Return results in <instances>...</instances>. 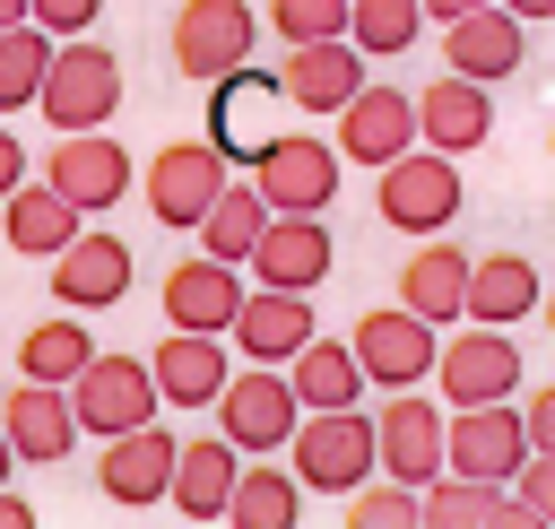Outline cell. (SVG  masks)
Wrapping results in <instances>:
<instances>
[{"label": "cell", "instance_id": "6da1fadb", "mask_svg": "<svg viewBox=\"0 0 555 529\" xmlns=\"http://www.w3.org/2000/svg\"><path fill=\"white\" fill-rule=\"evenodd\" d=\"M35 113L52 130H104L121 113V61L95 43V35H61L43 52V87H35Z\"/></svg>", "mask_w": 555, "mask_h": 529}, {"label": "cell", "instance_id": "7a4b0ae2", "mask_svg": "<svg viewBox=\"0 0 555 529\" xmlns=\"http://www.w3.org/2000/svg\"><path fill=\"white\" fill-rule=\"evenodd\" d=\"M278 451H286V477L304 494H347L373 477V416L364 408H304Z\"/></svg>", "mask_w": 555, "mask_h": 529}, {"label": "cell", "instance_id": "3957f363", "mask_svg": "<svg viewBox=\"0 0 555 529\" xmlns=\"http://www.w3.org/2000/svg\"><path fill=\"white\" fill-rule=\"evenodd\" d=\"M373 217L399 225V234H442L460 217V156L399 147L390 165H373Z\"/></svg>", "mask_w": 555, "mask_h": 529}, {"label": "cell", "instance_id": "277c9868", "mask_svg": "<svg viewBox=\"0 0 555 529\" xmlns=\"http://www.w3.org/2000/svg\"><path fill=\"white\" fill-rule=\"evenodd\" d=\"M338 147L312 139V130H278L260 156H251V191L269 199V217H321L338 199Z\"/></svg>", "mask_w": 555, "mask_h": 529}, {"label": "cell", "instance_id": "5b68a950", "mask_svg": "<svg viewBox=\"0 0 555 529\" xmlns=\"http://www.w3.org/2000/svg\"><path fill=\"white\" fill-rule=\"evenodd\" d=\"M208 416H217V434L243 451V460H260V451H278L286 434H295V390H286V373L278 364H234L225 382H217V399H208Z\"/></svg>", "mask_w": 555, "mask_h": 529}, {"label": "cell", "instance_id": "8992f818", "mask_svg": "<svg viewBox=\"0 0 555 529\" xmlns=\"http://www.w3.org/2000/svg\"><path fill=\"white\" fill-rule=\"evenodd\" d=\"M251 43H260V9L251 0H182L173 9V26H165V52H173V69L182 78H225L234 61H251Z\"/></svg>", "mask_w": 555, "mask_h": 529}, {"label": "cell", "instance_id": "52a82bcc", "mask_svg": "<svg viewBox=\"0 0 555 529\" xmlns=\"http://www.w3.org/2000/svg\"><path fill=\"white\" fill-rule=\"evenodd\" d=\"M225 173H234V156H225L217 139H173V147H156V156H147V217L173 225V234H191L199 208L225 191Z\"/></svg>", "mask_w": 555, "mask_h": 529}, {"label": "cell", "instance_id": "ba28073f", "mask_svg": "<svg viewBox=\"0 0 555 529\" xmlns=\"http://www.w3.org/2000/svg\"><path fill=\"white\" fill-rule=\"evenodd\" d=\"M434 382H442V399H451V408L520 399V347H512V330H494V321L451 330V338L434 347Z\"/></svg>", "mask_w": 555, "mask_h": 529}, {"label": "cell", "instance_id": "9c48e42d", "mask_svg": "<svg viewBox=\"0 0 555 529\" xmlns=\"http://www.w3.org/2000/svg\"><path fill=\"white\" fill-rule=\"evenodd\" d=\"M43 182L78 208V217H104L130 199V147L113 130H61V147L43 156Z\"/></svg>", "mask_w": 555, "mask_h": 529}, {"label": "cell", "instance_id": "30bf717a", "mask_svg": "<svg viewBox=\"0 0 555 529\" xmlns=\"http://www.w3.org/2000/svg\"><path fill=\"white\" fill-rule=\"evenodd\" d=\"M61 390H69L78 434H121V425H147V416H156V382H147L139 356H104V347H95Z\"/></svg>", "mask_w": 555, "mask_h": 529}, {"label": "cell", "instance_id": "8fae6325", "mask_svg": "<svg viewBox=\"0 0 555 529\" xmlns=\"http://www.w3.org/2000/svg\"><path fill=\"white\" fill-rule=\"evenodd\" d=\"M529 434H520V408L512 399H477V408H451L442 416V468L477 477V486H503L520 468Z\"/></svg>", "mask_w": 555, "mask_h": 529}, {"label": "cell", "instance_id": "7c38bea8", "mask_svg": "<svg viewBox=\"0 0 555 529\" xmlns=\"http://www.w3.org/2000/svg\"><path fill=\"white\" fill-rule=\"evenodd\" d=\"M347 347H356L364 382H382V390H408V382H425V373H434V347H442V330H434V321H416L408 304H382V312H364V321L347 330Z\"/></svg>", "mask_w": 555, "mask_h": 529}, {"label": "cell", "instance_id": "4fadbf2b", "mask_svg": "<svg viewBox=\"0 0 555 529\" xmlns=\"http://www.w3.org/2000/svg\"><path fill=\"white\" fill-rule=\"evenodd\" d=\"M338 165H390L399 147H416V104H408V87H382V78H364L338 113Z\"/></svg>", "mask_w": 555, "mask_h": 529}, {"label": "cell", "instance_id": "5bb4252c", "mask_svg": "<svg viewBox=\"0 0 555 529\" xmlns=\"http://www.w3.org/2000/svg\"><path fill=\"white\" fill-rule=\"evenodd\" d=\"M312 330H321V321H312V295H295V286H243V304H234V321H225V347H234L243 364H286Z\"/></svg>", "mask_w": 555, "mask_h": 529}, {"label": "cell", "instance_id": "9a60e30c", "mask_svg": "<svg viewBox=\"0 0 555 529\" xmlns=\"http://www.w3.org/2000/svg\"><path fill=\"white\" fill-rule=\"evenodd\" d=\"M373 468H390L399 486H425L442 468V408L425 399V382L390 390V408L373 416Z\"/></svg>", "mask_w": 555, "mask_h": 529}, {"label": "cell", "instance_id": "2e32d148", "mask_svg": "<svg viewBox=\"0 0 555 529\" xmlns=\"http://www.w3.org/2000/svg\"><path fill=\"white\" fill-rule=\"evenodd\" d=\"M173 425H121V434H104V460H95V486H104V503H121V512H139V503H165V477H173Z\"/></svg>", "mask_w": 555, "mask_h": 529}, {"label": "cell", "instance_id": "e0dca14e", "mask_svg": "<svg viewBox=\"0 0 555 529\" xmlns=\"http://www.w3.org/2000/svg\"><path fill=\"white\" fill-rule=\"evenodd\" d=\"M330 260H338V243H330L321 217H269L260 243L243 251V278H251V286H295V295H312V286L330 278Z\"/></svg>", "mask_w": 555, "mask_h": 529}, {"label": "cell", "instance_id": "ac0fdd59", "mask_svg": "<svg viewBox=\"0 0 555 529\" xmlns=\"http://www.w3.org/2000/svg\"><path fill=\"white\" fill-rule=\"evenodd\" d=\"M234 373V347L217 330H165L147 347V382H156V408H208L217 382Z\"/></svg>", "mask_w": 555, "mask_h": 529}, {"label": "cell", "instance_id": "d6986e66", "mask_svg": "<svg viewBox=\"0 0 555 529\" xmlns=\"http://www.w3.org/2000/svg\"><path fill=\"white\" fill-rule=\"evenodd\" d=\"M217 87V104H208V139L225 147V156H260L269 139H278V78L269 69H251V61H234L225 78H208Z\"/></svg>", "mask_w": 555, "mask_h": 529}, {"label": "cell", "instance_id": "ffe728a7", "mask_svg": "<svg viewBox=\"0 0 555 529\" xmlns=\"http://www.w3.org/2000/svg\"><path fill=\"white\" fill-rule=\"evenodd\" d=\"M52 295H61V312H104V304H121V295H130V243L78 225V234L52 251Z\"/></svg>", "mask_w": 555, "mask_h": 529}, {"label": "cell", "instance_id": "44dd1931", "mask_svg": "<svg viewBox=\"0 0 555 529\" xmlns=\"http://www.w3.org/2000/svg\"><path fill=\"white\" fill-rule=\"evenodd\" d=\"M0 442H9L26 468H61L69 442H78L69 390H61V382H17V390L0 399Z\"/></svg>", "mask_w": 555, "mask_h": 529}, {"label": "cell", "instance_id": "7402d4cb", "mask_svg": "<svg viewBox=\"0 0 555 529\" xmlns=\"http://www.w3.org/2000/svg\"><path fill=\"white\" fill-rule=\"evenodd\" d=\"M520 61H529V26H520L512 9H494V0L442 26V69H460V78H477V87L512 78Z\"/></svg>", "mask_w": 555, "mask_h": 529}, {"label": "cell", "instance_id": "603a6c76", "mask_svg": "<svg viewBox=\"0 0 555 529\" xmlns=\"http://www.w3.org/2000/svg\"><path fill=\"white\" fill-rule=\"evenodd\" d=\"M356 87H364V52H356L347 35H312V43H286L278 95H286L295 113H338Z\"/></svg>", "mask_w": 555, "mask_h": 529}, {"label": "cell", "instance_id": "cb8c5ba5", "mask_svg": "<svg viewBox=\"0 0 555 529\" xmlns=\"http://www.w3.org/2000/svg\"><path fill=\"white\" fill-rule=\"evenodd\" d=\"M416 104V139L425 147H442V156H468V147H486L494 139V95L477 87V78H434L425 95H408Z\"/></svg>", "mask_w": 555, "mask_h": 529}, {"label": "cell", "instance_id": "d4e9b609", "mask_svg": "<svg viewBox=\"0 0 555 529\" xmlns=\"http://www.w3.org/2000/svg\"><path fill=\"white\" fill-rule=\"evenodd\" d=\"M156 295H165V321H173V330H217V338H225V321H234V304H243V269L191 251V260L165 269Z\"/></svg>", "mask_w": 555, "mask_h": 529}, {"label": "cell", "instance_id": "484cf974", "mask_svg": "<svg viewBox=\"0 0 555 529\" xmlns=\"http://www.w3.org/2000/svg\"><path fill=\"white\" fill-rule=\"evenodd\" d=\"M538 295H546V278H538L529 251H486V260H468L460 321H494V330H512V321L538 312Z\"/></svg>", "mask_w": 555, "mask_h": 529}, {"label": "cell", "instance_id": "4316f807", "mask_svg": "<svg viewBox=\"0 0 555 529\" xmlns=\"http://www.w3.org/2000/svg\"><path fill=\"white\" fill-rule=\"evenodd\" d=\"M234 468H243V451H234L225 434L173 442V477H165V503H173L182 520H217V512H225V486H234Z\"/></svg>", "mask_w": 555, "mask_h": 529}, {"label": "cell", "instance_id": "83f0119b", "mask_svg": "<svg viewBox=\"0 0 555 529\" xmlns=\"http://www.w3.org/2000/svg\"><path fill=\"white\" fill-rule=\"evenodd\" d=\"M390 286H399V304H408L416 321L451 330V321H460V286H468V251L442 243V234H425V251H408V269H399Z\"/></svg>", "mask_w": 555, "mask_h": 529}, {"label": "cell", "instance_id": "f1b7e54d", "mask_svg": "<svg viewBox=\"0 0 555 529\" xmlns=\"http://www.w3.org/2000/svg\"><path fill=\"white\" fill-rule=\"evenodd\" d=\"M278 373H286L295 408H356V399H364V364H356V347H347V338H321V330H312Z\"/></svg>", "mask_w": 555, "mask_h": 529}, {"label": "cell", "instance_id": "f546056e", "mask_svg": "<svg viewBox=\"0 0 555 529\" xmlns=\"http://www.w3.org/2000/svg\"><path fill=\"white\" fill-rule=\"evenodd\" d=\"M217 520H234V529H295L304 520V486L278 468V451H260V460H243L234 468V486H225V512Z\"/></svg>", "mask_w": 555, "mask_h": 529}, {"label": "cell", "instance_id": "4dcf8cb0", "mask_svg": "<svg viewBox=\"0 0 555 529\" xmlns=\"http://www.w3.org/2000/svg\"><path fill=\"white\" fill-rule=\"evenodd\" d=\"M0 234H9V251L52 260V251L78 234V208H69L52 182H17V191H0Z\"/></svg>", "mask_w": 555, "mask_h": 529}, {"label": "cell", "instance_id": "1f68e13d", "mask_svg": "<svg viewBox=\"0 0 555 529\" xmlns=\"http://www.w3.org/2000/svg\"><path fill=\"white\" fill-rule=\"evenodd\" d=\"M260 225H269V199H260L251 182H234V173H225V191L199 208V225H191V234L208 243V260H234V269H243V251L260 243Z\"/></svg>", "mask_w": 555, "mask_h": 529}, {"label": "cell", "instance_id": "d6a6232c", "mask_svg": "<svg viewBox=\"0 0 555 529\" xmlns=\"http://www.w3.org/2000/svg\"><path fill=\"white\" fill-rule=\"evenodd\" d=\"M87 356H95V338H87V321H78V312L35 321V330L17 338V373H26V382H69Z\"/></svg>", "mask_w": 555, "mask_h": 529}, {"label": "cell", "instance_id": "836d02e7", "mask_svg": "<svg viewBox=\"0 0 555 529\" xmlns=\"http://www.w3.org/2000/svg\"><path fill=\"white\" fill-rule=\"evenodd\" d=\"M416 26H425V9H416V0H347V43H356L364 61L408 52V43H416Z\"/></svg>", "mask_w": 555, "mask_h": 529}, {"label": "cell", "instance_id": "e575fe53", "mask_svg": "<svg viewBox=\"0 0 555 529\" xmlns=\"http://www.w3.org/2000/svg\"><path fill=\"white\" fill-rule=\"evenodd\" d=\"M43 52H52V35H43L35 17L0 26V113H26V104H35V87H43Z\"/></svg>", "mask_w": 555, "mask_h": 529}, {"label": "cell", "instance_id": "d590c367", "mask_svg": "<svg viewBox=\"0 0 555 529\" xmlns=\"http://www.w3.org/2000/svg\"><path fill=\"white\" fill-rule=\"evenodd\" d=\"M338 503H347V529H416V486H399V477H390V486H373V494H364V486H347Z\"/></svg>", "mask_w": 555, "mask_h": 529}, {"label": "cell", "instance_id": "8d00e7d4", "mask_svg": "<svg viewBox=\"0 0 555 529\" xmlns=\"http://www.w3.org/2000/svg\"><path fill=\"white\" fill-rule=\"evenodd\" d=\"M278 43H312V35H347V0H269Z\"/></svg>", "mask_w": 555, "mask_h": 529}, {"label": "cell", "instance_id": "74e56055", "mask_svg": "<svg viewBox=\"0 0 555 529\" xmlns=\"http://www.w3.org/2000/svg\"><path fill=\"white\" fill-rule=\"evenodd\" d=\"M503 486H512L538 520H555V451H520V468H512Z\"/></svg>", "mask_w": 555, "mask_h": 529}, {"label": "cell", "instance_id": "f35d334b", "mask_svg": "<svg viewBox=\"0 0 555 529\" xmlns=\"http://www.w3.org/2000/svg\"><path fill=\"white\" fill-rule=\"evenodd\" d=\"M26 17H35L52 43H61V35H87V26L104 17V0H26Z\"/></svg>", "mask_w": 555, "mask_h": 529}, {"label": "cell", "instance_id": "ab89813d", "mask_svg": "<svg viewBox=\"0 0 555 529\" xmlns=\"http://www.w3.org/2000/svg\"><path fill=\"white\" fill-rule=\"evenodd\" d=\"M512 408H520L529 451H555V390H529V399H512Z\"/></svg>", "mask_w": 555, "mask_h": 529}, {"label": "cell", "instance_id": "60d3db41", "mask_svg": "<svg viewBox=\"0 0 555 529\" xmlns=\"http://www.w3.org/2000/svg\"><path fill=\"white\" fill-rule=\"evenodd\" d=\"M17 182H26V147L0 130V191H17Z\"/></svg>", "mask_w": 555, "mask_h": 529}, {"label": "cell", "instance_id": "b9f144b4", "mask_svg": "<svg viewBox=\"0 0 555 529\" xmlns=\"http://www.w3.org/2000/svg\"><path fill=\"white\" fill-rule=\"evenodd\" d=\"M416 9H425L434 26H451V17H468V9H486V0H416Z\"/></svg>", "mask_w": 555, "mask_h": 529}, {"label": "cell", "instance_id": "7bdbcfd3", "mask_svg": "<svg viewBox=\"0 0 555 529\" xmlns=\"http://www.w3.org/2000/svg\"><path fill=\"white\" fill-rule=\"evenodd\" d=\"M494 9H512L520 26H538V17H555V0H494Z\"/></svg>", "mask_w": 555, "mask_h": 529}, {"label": "cell", "instance_id": "ee69618b", "mask_svg": "<svg viewBox=\"0 0 555 529\" xmlns=\"http://www.w3.org/2000/svg\"><path fill=\"white\" fill-rule=\"evenodd\" d=\"M17 17H26V0H0V26H17Z\"/></svg>", "mask_w": 555, "mask_h": 529}, {"label": "cell", "instance_id": "f6af8a7d", "mask_svg": "<svg viewBox=\"0 0 555 529\" xmlns=\"http://www.w3.org/2000/svg\"><path fill=\"white\" fill-rule=\"evenodd\" d=\"M9 468H17V451H9V442H0V486H9Z\"/></svg>", "mask_w": 555, "mask_h": 529}]
</instances>
